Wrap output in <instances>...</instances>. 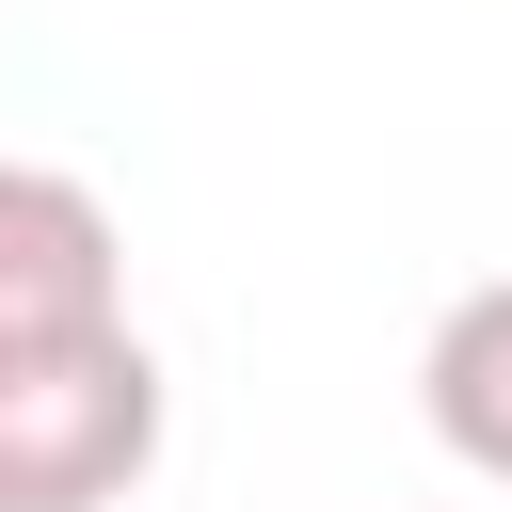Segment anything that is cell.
<instances>
[{
	"mask_svg": "<svg viewBox=\"0 0 512 512\" xmlns=\"http://www.w3.org/2000/svg\"><path fill=\"white\" fill-rule=\"evenodd\" d=\"M176 400L160 352L128 320H64V336H0V512H112L144 496Z\"/></svg>",
	"mask_w": 512,
	"mask_h": 512,
	"instance_id": "cell-1",
	"label": "cell"
},
{
	"mask_svg": "<svg viewBox=\"0 0 512 512\" xmlns=\"http://www.w3.org/2000/svg\"><path fill=\"white\" fill-rule=\"evenodd\" d=\"M128 320V240L64 160H0V336Z\"/></svg>",
	"mask_w": 512,
	"mask_h": 512,
	"instance_id": "cell-2",
	"label": "cell"
},
{
	"mask_svg": "<svg viewBox=\"0 0 512 512\" xmlns=\"http://www.w3.org/2000/svg\"><path fill=\"white\" fill-rule=\"evenodd\" d=\"M416 416H432V448H448L464 480L512 496V272H480V288L432 320V352H416Z\"/></svg>",
	"mask_w": 512,
	"mask_h": 512,
	"instance_id": "cell-3",
	"label": "cell"
}]
</instances>
